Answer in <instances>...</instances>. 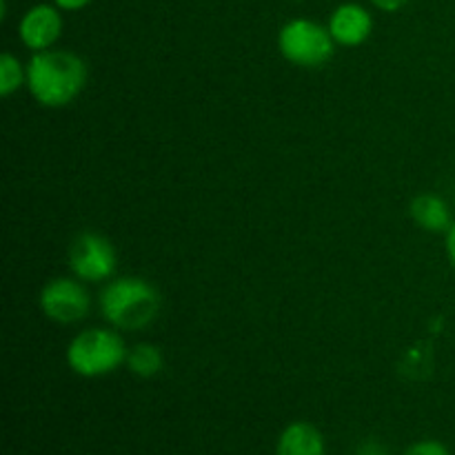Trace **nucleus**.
<instances>
[{"label":"nucleus","instance_id":"obj_10","mask_svg":"<svg viewBox=\"0 0 455 455\" xmlns=\"http://www.w3.org/2000/svg\"><path fill=\"white\" fill-rule=\"evenodd\" d=\"M411 218L427 231L443 234L451 227V213H449L447 203L440 196L422 194L411 203Z\"/></svg>","mask_w":455,"mask_h":455},{"label":"nucleus","instance_id":"obj_16","mask_svg":"<svg viewBox=\"0 0 455 455\" xmlns=\"http://www.w3.org/2000/svg\"><path fill=\"white\" fill-rule=\"evenodd\" d=\"M447 253H449V260H451V265L455 269V222L449 227V231H447Z\"/></svg>","mask_w":455,"mask_h":455},{"label":"nucleus","instance_id":"obj_2","mask_svg":"<svg viewBox=\"0 0 455 455\" xmlns=\"http://www.w3.org/2000/svg\"><path fill=\"white\" fill-rule=\"evenodd\" d=\"M102 318L116 329L140 331L149 327L160 311V296L154 284L142 278L111 280L100 291Z\"/></svg>","mask_w":455,"mask_h":455},{"label":"nucleus","instance_id":"obj_13","mask_svg":"<svg viewBox=\"0 0 455 455\" xmlns=\"http://www.w3.org/2000/svg\"><path fill=\"white\" fill-rule=\"evenodd\" d=\"M404 455H451L449 449L444 447L438 440H422V443L411 444V447L404 451Z\"/></svg>","mask_w":455,"mask_h":455},{"label":"nucleus","instance_id":"obj_14","mask_svg":"<svg viewBox=\"0 0 455 455\" xmlns=\"http://www.w3.org/2000/svg\"><path fill=\"white\" fill-rule=\"evenodd\" d=\"M89 3H92V0H53V4H56L58 9H65V12H80V9L87 7Z\"/></svg>","mask_w":455,"mask_h":455},{"label":"nucleus","instance_id":"obj_6","mask_svg":"<svg viewBox=\"0 0 455 455\" xmlns=\"http://www.w3.org/2000/svg\"><path fill=\"white\" fill-rule=\"evenodd\" d=\"M89 293L78 280L56 278L44 284L40 293V309L49 320L60 324H74L89 314Z\"/></svg>","mask_w":455,"mask_h":455},{"label":"nucleus","instance_id":"obj_1","mask_svg":"<svg viewBox=\"0 0 455 455\" xmlns=\"http://www.w3.org/2000/svg\"><path fill=\"white\" fill-rule=\"evenodd\" d=\"M27 69L29 93L43 107H67L87 84V65L83 58L65 49H47L31 56Z\"/></svg>","mask_w":455,"mask_h":455},{"label":"nucleus","instance_id":"obj_15","mask_svg":"<svg viewBox=\"0 0 455 455\" xmlns=\"http://www.w3.org/2000/svg\"><path fill=\"white\" fill-rule=\"evenodd\" d=\"M371 3L376 4L378 9H382V12H398V9H403L409 0H371Z\"/></svg>","mask_w":455,"mask_h":455},{"label":"nucleus","instance_id":"obj_7","mask_svg":"<svg viewBox=\"0 0 455 455\" xmlns=\"http://www.w3.org/2000/svg\"><path fill=\"white\" fill-rule=\"evenodd\" d=\"M18 34L22 44L34 53L52 49L62 34V18L56 4H36L27 9L18 25Z\"/></svg>","mask_w":455,"mask_h":455},{"label":"nucleus","instance_id":"obj_9","mask_svg":"<svg viewBox=\"0 0 455 455\" xmlns=\"http://www.w3.org/2000/svg\"><path fill=\"white\" fill-rule=\"evenodd\" d=\"M275 455H327L324 438L309 422H291L280 434Z\"/></svg>","mask_w":455,"mask_h":455},{"label":"nucleus","instance_id":"obj_8","mask_svg":"<svg viewBox=\"0 0 455 455\" xmlns=\"http://www.w3.org/2000/svg\"><path fill=\"white\" fill-rule=\"evenodd\" d=\"M329 34L333 36L336 44L342 47H358L367 43L373 31V18L364 7L355 3L340 4L329 18Z\"/></svg>","mask_w":455,"mask_h":455},{"label":"nucleus","instance_id":"obj_11","mask_svg":"<svg viewBox=\"0 0 455 455\" xmlns=\"http://www.w3.org/2000/svg\"><path fill=\"white\" fill-rule=\"evenodd\" d=\"M127 367L133 376L138 378H154L163 371L164 358L160 354L158 347L149 345V342H142L136 345L127 355Z\"/></svg>","mask_w":455,"mask_h":455},{"label":"nucleus","instance_id":"obj_12","mask_svg":"<svg viewBox=\"0 0 455 455\" xmlns=\"http://www.w3.org/2000/svg\"><path fill=\"white\" fill-rule=\"evenodd\" d=\"M27 83V69H22L20 60L13 53L4 52L0 56V96L9 98Z\"/></svg>","mask_w":455,"mask_h":455},{"label":"nucleus","instance_id":"obj_3","mask_svg":"<svg viewBox=\"0 0 455 455\" xmlns=\"http://www.w3.org/2000/svg\"><path fill=\"white\" fill-rule=\"evenodd\" d=\"M127 347L120 333L109 329H87L80 331L67 347V364L83 378H100L114 373L127 363Z\"/></svg>","mask_w":455,"mask_h":455},{"label":"nucleus","instance_id":"obj_4","mask_svg":"<svg viewBox=\"0 0 455 455\" xmlns=\"http://www.w3.org/2000/svg\"><path fill=\"white\" fill-rule=\"evenodd\" d=\"M278 49L293 65L315 69L331 60L336 40L329 34V27L307 18H296L280 29Z\"/></svg>","mask_w":455,"mask_h":455},{"label":"nucleus","instance_id":"obj_5","mask_svg":"<svg viewBox=\"0 0 455 455\" xmlns=\"http://www.w3.org/2000/svg\"><path fill=\"white\" fill-rule=\"evenodd\" d=\"M69 269L76 278L87 283H100L116 271V251L102 235L84 231L69 247Z\"/></svg>","mask_w":455,"mask_h":455}]
</instances>
